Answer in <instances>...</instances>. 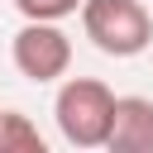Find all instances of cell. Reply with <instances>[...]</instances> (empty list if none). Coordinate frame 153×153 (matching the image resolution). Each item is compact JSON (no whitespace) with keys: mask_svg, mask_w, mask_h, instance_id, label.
Masks as SVG:
<instances>
[{"mask_svg":"<svg viewBox=\"0 0 153 153\" xmlns=\"http://www.w3.org/2000/svg\"><path fill=\"white\" fill-rule=\"evenodd\" d=\"M110 115H115V91L96 76H72L57 86L53 100V120L62 129V139L72 148H105L110 134Z\"/></svg>","mask_w":153,"mask_h":153,"instance_id":"6da1fadb","label":"cell"},{"mask_svg":"<svg viewBox=\"0 0 153 153\" xmlns=\"http://www.w3.org/2000/svg\"><path fill=\"white\" fill-rule=\"evenodd\" d=\"M81 29L105 57H139L153 43V14L139 0H81Z\"/></svg>","mask_w":153,"mask_h":153,"instance_id":"7a4b0ae2","label":"cell"},{"mask_svg":"<svg viewBox=\"0 0 153 153\" xmlns=\"http://www.w3.org/2000/svg\"><path fill=\"white\" fill-rule=\"evenodd\" d=\"M10 57H14L19 76H29L33 86H48V81L67 76V67H72V38L57 29V19H24V29L10 43Z\"/></svg>","mask_w":153,"mask_h":153,"instance_id":"3957f363","label":"cell"},{"mask_svg":"<svg viewBox=\"0 0 153 153\" xmlns=\"http://www.w3.org/2000/svg\"><path fill=\"white\" fill-rule=\"evenodd\" d=\"M105 148L110 153H153V100L148 96H115Z\"/></svg>","mask_w":153,"mask_h":153,"instance_id":"277c9868","label":"cell"},{"mask_svg":"<svg viewBox=\"0 0 153 153\" xmlns=\"http://www.w3.org/2000/svg\"><path fill=\"white\" fill-rule=\"evenodd\" d=\"M0 153H43V134L33 129L29 115L0 110Z\"/></svg>","mask_w":153,"mask_h":153,"instance_id":"5b68a950","label":"cell"},{"mask_svg":"<svg viewBox=\"0 0 153 153\" xmlns=\"http://www.w3.org/2000/svg\"><path fill=\"white\" fill-rule=\"evenodd\" d=\"M14 10L24 19H67L81 10V0H14Z\"/></svg>","mask_w":153,"mask_h":153,"instance_id":"8992f818","label":"cell"}]
</instances>
